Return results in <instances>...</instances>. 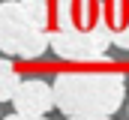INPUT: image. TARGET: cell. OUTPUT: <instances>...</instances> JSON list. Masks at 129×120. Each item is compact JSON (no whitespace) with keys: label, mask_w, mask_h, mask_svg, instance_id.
<instances>
[{"label":"cell","mask_w":129,"mask_h":120,"mask_svg":"<svg viewBox=\"0 0 129 120\" xmlns=\"http://www.w3.org/2000/svg\"><path fill=\"white\" fill-rule=\"evenodd\" d=\"M126 99L123 72H60L54 78V102L60 114L75 120H102L117 114Z\"/></svg>","instance_id":"cell-1"},{"label":"cell","mask_w":129,"mask_h":120,"mask_svg":"<svg viewBox=\"0 0 129 120\" xmlns=\"http://www.w3.org/2000/svg\"><path fill=\"white\" fill-rule=\"evenodd\" d=\"M108 45H111L108 27H99L93 33H54L51 36V51L60 60H72V63H108Z\"/></svg>","instance_id":"cell-3"},{"label":"cell","mask_w":129,"mask_h":120,"mask_svg":"<svg viewBox=\"0 0 129 120\" xmlns=\"http://www.w3.org/2000/svg\"><path fill=\"white\" fill-rule=\"evenodd\" d=\"M12 105H15V117H42V114H48L57 102H54V84L48 87L45 81H39V78H27V81H21L18 90H15V96H12Z\"/></svg>","instance_id":"cell-4"},{"label":"cell","mask_w":129,"mask_h":120,"mask_svg":"<svg viewBox=\"0 0 129 120\" xmlns=\"http://www.w3.org/2000/svg\"><path fill=\"white\" fill-rule=\"evenodd\" d=\"M18 84H21V78H18L12 60H9V54H6V60L0 63V102H12V96H15Z\"/></svg>","instance_id":"cell-6"},{"label":"cell","mask_w":129,"mask_h":120,"mask_svg":"<svg viewBox=\"0 0 129 120\" xmlns=\"http://www.w3.org/2000/svg\"><path fill=\"white\" fill-rule=\"evenodd\" d=\"M105 27L111 45L129 51V0H105Z\"/></svg>","instance_id":"cell-5"},{"label":"cell","mask_w":129,"mask_h":120,"mask_svg":"<svg viewBox=\"0 0 129 120\" xmlns=\"http://www.w3.org/2000/svg\"><path fill=\"white\" fill-rule=\"evenodd\" d=\"M0 48L21 60H33L51 48V36L30 18L21 0H3L0 6Z\"/></svg>","instance_id":"cell-2"}]
</instances>
